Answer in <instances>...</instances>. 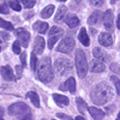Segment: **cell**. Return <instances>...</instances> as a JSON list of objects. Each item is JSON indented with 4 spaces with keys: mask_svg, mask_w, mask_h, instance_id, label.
Instances as JSON below:
<instances>
[{
    "mask_svg": "<svg viewBox=\"0 0 120 120\" xmlns=\"http://www.w3.org/2000/svg\"><path fill=\"white\" fill-rule=\"evenodd\" d=\"M60 37H61V34L49 36V38H48V48H49V49H52V48L54 47V45L58 42V40H59Z\"/></svg>",
    "mask_w": 120,
    "mask_h": 120,
    "instance_id": "cell-26",
    "label": "cell"
},
{
    "mask_svg": "<svg viewBox=\"0 0 120 120\" xmlns=\"http://www.w3.org/2000/svg\"><path fill=\"white\" fill-rule=\"evenodd\" d=\"M8 12H10V10H8V6L6 4H1V5H0V13L7 15Z\"/></svg>",
    "mask_w": 120,
    "mask_h": 120,
    "instance_id": "cell-32",
    "label": "cell"
},
{
    "mask_svg": "<svg viewBox=\"0 0 120 120\" xmlns=\"http://www.w3.org/2000/svg\"><path fill=\"white\" fill-rule=\"evenodd\" d=\"M53 12H54V6L53 5H48V6H46L41 11V17L47 19V18H49L53 15Z\"/></svg>",
    "mask_w": 120,
    "mask_h": 120,
    "instance_id": "cell-23",
    "label": "cell"
},
{
    "mask_svg": "<svg viewBox=\"0 0 120 120\" xmlns=\"http://www.w3.org/2000/svg\"><path fill=\"white\" fill-rule=\"evenodd\" d=\"M114 95V91L112 86L107 84L106 82H101L98 83L94 89L93 91L90 93V97H91V101L97 105V106H102L106 105L109 100H111Z\"/></svg>",
    "mask_w": 120,
    "mask_h": 120,
    "instance_id": "cell-1",
    "label": "cell"
},
{
    "mask_svg": "<svg viewBox=\"0 0 120 120\" xmlns=\"http://www.w3.org/2000/svg\"><path fill=\"white\" fill-rule=\"evenodd\" d=\"M56 116L60 118V119H63V120H75V119H72L70 115H66V114H63V113H58Z\"/></svg>",
    "mask_w": 120,
    "mask_h": 120,
    "instance_id": "cell-35",
    "label": "cell"
},
{
    "mask_svg": "<svg viewBox=\"0 0 120 120\" xmlns=\"http://www.w3.org/2000/svg\"><path fill=\"white\" fill-rule=\"evenodd\" d=\"M34 16V12H31V11H30V12H25V19H29V18H31Z\"/></svg>",
    "mask_w": 120,
    "mask_h": 120,
    "instance_id": "cell-39",
    "label": "cell"
},
{
    "mask_svg": "<svg viewBox=\"0 0 120 120\" xmlns=\"http://www.w3.org/2000/svg\"><path fill=\"white\" fill-rule=\"evenodd\" d=\"M16 72H17V77L21 78L22 75H23V73H22V72H23V67L19 66V65H17V66H16Z\"/></svg>",
    "mask_w": 120,
    "mask_h": 120,
    "instance_id": "cell-36",
    "label": "cell"
},
{
    "mask_svg": "<svg viewBox=\"0 0 120 120\" xmlns=\"http://www.w3.org/2000/svg\"><path fill=\"white\" fill-rule=\"evenodd\" d=\"M98 42L101 43V46L103 47H111L112 43H113V38H112V35L109 34V33H101L98 36Z\"/></svg>",
    "mask_w": 120,
    "mask_h": 120,
    "instance_id": "cell-10",
    "label": "cell"
},
{
    "mask_svg": "<svg viewBox=\"0 0 120 120\" xmlns=\"http://www.w3.org/2000/svg\"><path fill=\"white\" fill-rule=\"evenodd\" d=\"M15 35L19 40L18 42H19V45H21V47L26 48L28 43H29V40H30V34L26 31L24 28H18V29L15 30Z\"/></svg>",
    "mask_w": 120,
    "mask_h": 120,
    "instance_id": "cell-7",
    "label": "cell"
},
{
    "mask_svg": "<svg viewBox=\"0 0 120 120\" xmlns=\"http://www.w3.org/2000/svg\"><path fill=\"white\" fill-rule=\"evenodd\" d=\"M111 81L113 82L114 86H115V90H116V94H120V79L116 77V76H112L111 77Z\"/></svg>",
    "mask_w": 120,
    "mask_h": 120,
    "instance_id": "cell-28",
    "label": "cell"
},
{
    "mask_svg": "<svg viewBox=\"0 0 120 120\" xmlns=\"http://www.w3.org/2000/svg\"><path fill=\"white\" fill-rule=\"evenodd\" d=\"M21 63L23 66L26 65V53H23V52L21 53Z\"/></svg>",
    "mask_w": 120,
    "mask_h": 120,
    "instance_id": "cell-37",
    "label": "cell"
},
{
    "mask_svg": "<svg viewBox=\"0 0 120 120\" xmlns=\"http://www.w3.org/2000/svg\"><path fill=\"white\" fill-rule=\"evenodd\" d=\"M66 24H67L68 28L73 29V28L79 25V18L77 16H70V17L66 18Z\"/></svg>",
    "mask_w": 120,
    "mask_h": 120,
    "instance_id": "cell-19",
    "label": "cell"
},
{
    "mask_svg": "<svg viewBox=\"0 0 120 120\" xmlns=\"http://www.w3.org/2000/svg\"><path fill=\"white\" fill-rule=\"evenodd\" d=\"M46 41L42 36H37L34 41V54H42L43 53V49H45V45Z\"/></svg>",
    "mask_w": 120,
    "mask_h": 120,
    "instance_id": "cell-9",
    "label": "cell"
},
{
    "mask_svg": "<svg viewBox=\"0 0 120 120\" xmlns=\"http://www.w3.org/2000/svg\"><path fill=\"white\" fill-rule=\"evenodd\" d=\"M75 49V40L72 37H64L58 45V52L60 53H70Z\"/></svg>",
    "mask_w": 120,
    "mask_h": 120,
    "instance_id": "cell-6",
    "label": "cell"
},
{
    "mask_svg": "<svg viewBox=\"0 0 120 120\" xmlns=\"http://www.w3.org/2000/svg\"><path fill=\"white\" fill-rule=\"evenodd\" d=\"M34 29L36 31H38L40 34H45L48 30V24L46 22H36L34 24Z\"/></svg>",
    "mask_w": 120,
    "mask_h": 120,
    "instance_id": "cell-22",
    "label": "cell"
},
{
    "mask_svg": "<svg viewBox=\"0 0 120 120\" xmlns=\"http://www.w3.org/2000/svg\"><path fill=\"white\" fill-rule=\"evenodd\" d=\"M21 120H33V116H31V114H30V115H26V116L22 118Z\"/></svg>",
    "mask_w": 120,
    "mask_h": 120,
    "instance_id": "cell-41",
    "label": "cell"
},
{
    "mask_svg": "<svg viewBox=\"0 0 120 120\" xmlns=\"http://www.w3.org/2000/svg\"><path fill=\"white\" fill-rule=\"evenodd\" d=\"M93 54H94V56H95V59H97V60H100V61H109L111 60V58H109V55L108 54H106L101 48H98V47H95L94 48V51H93Z\"/></svg>",
    "mask_w": 120,
    "mask_h": 120,
    "instance_id": "cell-12",
    "label": "cell"
},
{
    "mask_svg": "<svg viewBox=\"0 0 120 120\" xmlns=\"http://www.w3.org/2000/svg\"><path fill=\"white\" fill-rule=\"evenodd\" d=\"M26 97L33 102V105H34L35 107H40V97H38L37 93H35V91H29V93L26 94Z\"/></svg>",
    "mask_w": 120,
    "mask_h": 120,
    "instance_id": "cell-21",
    "label": "cell"
},
{
    "mask_svg": "<svg viewBox=\"0 0 120 120\" xmlns=\"http://www.w3.org/2000/svg\"><path fill=\"white\" fill-rule=\"evenodd\" d=\"M103 25L107 30H113L114 25H113V19H114V16H113V12L112 10H107V11L103 13Z\"/></svg>",
    "mask_w": 120,
    "mask_h": 120,
    "instance_id": "cell-8",
    "label": "cell"
},
{
    "mask_svg": "<svg viewBox=\"0 0 120 120\" xmlns=\"http://www.w3.org/2000/svg\"><path fill=\"white\" fill-rule=\"evenodd\" d=\"M7 113L11 116H16V118H19V119H22V118H24L26 115L31 114L29 106H26L23 102H16V103L11 105L8 107V109H7Z\"/></svg>",
    "mask_w": 120,
    "mask_h": 120,
    "instance_id": "cell-4",
    "label": "cell"
},
{
    "mask_svg": "<svg viewBox=\"0 0 120 120\" xmlns=\"http://www.w3.org/2000/svg\"><path fill=\"white\" fill-rule=\"evenodd\" d=\"M65 84H66V88L68 89V91L71 93V94H75L76 93V81H75L73 77H70L67 81L65 82Z\"/></svg>",
    "mask_w": 120,
    "mask_h": 120,
    "instance_id": "cell-24",
    "label": "cell"
},
{
    "mask_svg": "<svg viewBox=\"0 0 120 120\" xmlns=\"http://www.w3.org/2000/svg\"><path fill=\"white\" fill-rule=\"evenodd\" d=\"M3 114H4V109H3V107H0V119H1Z\"/></svg>",
    "mask_w": 120,
    "mask_h": 120,
    "instance_id": "cell-42",
    "label": "cell"
},
{
    "mask_svg": "<svg viewBox=\"0 0 120 120\" xmlns=\"http://www.w3.org/2000/svg\"><path fill=\"white\" fill-rule=\"evenodd\" d=\"M106 70V66L102 61H100L97 59H94L91 63H90V71L95 72V73H100V72H103Z\"/></svg>",
    "mask_w": 120,
    "mask_h": 120,
    "instance_id": "cell-11",
    "label": "cell"
},
{
    "mask_svg": "<svg viewBox=\"0 0 120 120\" xmlns=\"http://www.w3.org/2000/svg\"><path fill=\"white\" fill-rule=\"evenodd\" d=\"M53 77H54V73H53V67H52L51 59L48 56H45L38 61L37 78L43 83H48L53 79Z\"/></svg>",
    "mask_w": 120,
    "mask_h": 120,
    "instance_id": "cell-2",
    "label": "cell"
},
{
    "mask_svg": "<svg viewBox=\"0 0 120 120\" xmlns=\"http://www.w3.org/2000/svg\"><path fill=\"white\" fill-rule=\"evenodd\" d=\"M58 1H66V0H58Z\"/></svg>",
    "mask_w": 120,
    "mask_h": 120,
    "instance_id": "cell-47",
    "label": "cell"
},
{
    "mask_svg": "<svg viewBox=\"0 0 120 120\" xmlns=\"http://www.w3.org/2000/svg\"><path fill=\"white\" fill-rule=\"evenodd\" d=\"M42 120H46V119H42Z\"/></svg>",
    "mask_w": 120,
    "mask_h": 120,
    "instance_id": "cell-49",
    "label": "cell"
},
{
    "mask_svg": "<svg viewBox=\"0 0 120 120\" xmlns=\"http://www.w3.org/2000/svg\"><path fill=\"white\" fill-rule=\"evenodd\" d=\"M116 26L118 29H120V13L118 15V18H116Z\"/></svg>",
    "mask_w": 120,
    "mask_h": 120,
    "instance_id": "cell-40",
    "label": "cell"
},
{
    "mask_svg": "<svg viewBox=\"0 0 120 120\" xmlns=\"http://www.w3.org/2000/svg\"><path fill=\"white\" fill-rule=\"evenodd\" d=\"M102 16H103L102 12L95 11V12H93L91 15H90V17H89V19H88V23H89L90 25H98L100 23H101Z\"/></svg>",
    "mask_w": 120,
    "mask_h": 120,
    "instance_id": "cell-13",
    "label": "cell"
},
{
    "mask_svg": "<svg viewBox=\"0 0 120 120\" xmlns=\"http://www.w3.org/2000/svg\"><path fill=\"white\" fill-rule=\"evenodd\" d=\"M115 120H120V112H119V114H118V118H116Z\"/></svg>",
    "mask_w": 120,
    "mask_h": 120,
    "instance_id": "cell-45",
    "label": "cell"
},
{
    "mask_svg": "<svg viewBox=\"0 0 120 120\" xmlns=\"http://www.w3.org/2000/svg\"><path fill=\"white\" fill-rule=\"evenodd\" d=\"M17 1H19V0H17ZM21 1H22L23 5H24V4H26V3H29V1H33V0H21Z\"/></svg>",
    "mask_w": 120,
    "mask_h": 120,
    "instance_id": "cell-43",
    "label": "cell"
},
{
    "mask_svg": "<svg viewBox=\"0 0 120 120\" xmlns=\"http://www.w3.org/2000/svg\"><path fill=\"white\" fill-rule=\"evenodd\" d=\"M75 120H85V119H84L83 116H77V118H76Z\"/></svg>",
    "mask_w": 120,
    "mask_h": 120,
    "instance_id": "cell-44",
    "label": "cell"
},
{
    "mask_svg": "<svg viewBox=\"0 0 120 120\" xmlns=\"http://www.w3.org/2000/svg\"><path fill=\"white\" fill-rule=\"evenodd\" d=\"M36 65H37L36 55L33 53L31 54V58H30V67H31V70H36Z\"/></svg>",
    "mask_w": 120,
    "mask_h": 120,
    "instance_id": "cell-31",
    "label": "cell"
},
{
    "mask_svg": "<svg viewBox=\"0 0 120 120\" xmlns=\"http://www.w3.org/2000/svg\"><path fill=\"white\" fill-rule=\"evenodd\" d=\"M76 103H77V108H78V111L81 112L82 114L86 113V109H88V106L85 103V101L82 98V97H77L76 98Z\"/></svg>",
    "mask_w": 120,
    "mask_h": 120,
    "instance_id": "cell-20",
    "label": "cell"
},
{
    "mask_svg": "<svg viewBox=\"0 0 120 120\" xmlns=\"http://www.w3.org/2000/svg\"><path fill=\"white\" fill-rule=\"evenodd\" d=\"M0 72H1V76L4 79H6V81H15L16 77L12 72V68L10 66H3L1 68H0Z\"/></svg>",
    "mask_w": 120,
    "mask_h": 120,
    "instance_id": "cell-15",
    "label": "cell"
},
{
    "mask_svg": "<svg viewBox=\"0 0 120 120\" xmlns=\"http://www.w3.org/2000/svg\"><path fill=\"white\" fill-rule=\"evenodd\" d=\"M34 5H35V0H33V1H29V3L24 4V7H25V8H31Z\"/></svg>",
    "mask_w": 120,
    "mask_h": 120,
    "instance_id": "cell-38",
    "label": "cell"
},
{
    "mask_svg": "<svg viewBox=\"0 0 120 120\" xmlns=\"http://www.w3.org/2000/svg\"><path fill=\"white\" fill-rule=\"evenodd\" d=\"M66 15H67V8H66V6H60L59 7V10H58V13L55 15V18H54V21L56 22V23H60V22H63L64 19H65V17H66Z\"/></svg>",
    "mask_w": 120,
    "mask_h": 120,
    "instance_id": "cell-18",
    "label": "cell"
},
{
    "mask_svg": "<svg viewBox=\"0 0 120 120\" xmlns=\"http://www.w3.org/2000/svg\"><path fill=\"white\" fill-rule=\"evenodd\" d=\"M88 112L90 113V115H91L95 120H102L105 118V112L102 111V109H100V108L88 107Z\"/></svg>",
    "mask_w": 120,
    "mask_h": 120,
    "instance_id": "cell-14",
    "label": "cell"
},
{
    "mask_svg": "<svg viewBox=\"0 0 120 120\" xmlns=\"http://www.w3.org/2000/svg\"><path fill=\"white\" fill-rule=\"evenodd\" d=\"M0 52H1V48H0Z\"/></svg>",
    "mask_w": 120,
    "mask_h": 120,
    "instance_id": "cell-48",
    "label": "cell"
},
{
    "mask_svg": "<svg viewBox=\"0 0 120 120\" xmlns=\"http://www.w3.org/2000/svg\"><path fill=\"white\" fill-rule=\"evenodd\" d=\"M59 34H64V30L59 26H53L49 29V33H48V36H53V35H59Z\"/></svg>",
    "mask_w": 120,
    "mask_h": 120,
    "instance_id": "cell-27",
    "label": "cell"
},
{
    "mask_svg": "<svg viewBox=\"0 0 120 120\" xmlns=\"http://www.w3.org/2000/svg\"><path fill=\"white\" fill-rule=\"evenodd\" d=\"M10 7L13 8L15 11H21L22 10V6L19 5V1H17V0H11L10 1Z\"/></svg>",
    "mask_w": 120,
    "mask_h": 120,
    "instance_id": "cell-29",
    "label": "cell"
},
{
    "mask_svg": "<svg viewBox=\"0 0 120 120\" xmlns=\"http://www.w3.org/2000/svg\"><path fill=\"white\" fill-rule=\"evenodd\" d=\"M0 28H3L5 30H8V31H12V30H15V26L12 23H10L7 21H5V19L0 18Z\"/></svg>",
    "mask_w": 120,
    "mask_h": 120,
    "instance_id": "cell-25",
    "label": "cell"
},
{
    "mask_svg": "<svg viewBox=\"0 0 120 120\" xmlns=\"http://www.w3.org/2000/svg\"><path fill=\"white\" fill-rule=\"evenodd\" d=\"M78 40L81 41V43L83 46H86L88 47L90 45V38L88 36V33H86V29L85 28H82L81 29V31H79V34H78Z\"/></svg>",
    "mask_w": 120,
    "mask_h": 120,
    "instance_id": "cell-17",
    "label": "cell"
},
{
    "mask_svg": "<svg viewBox=\"0 0 120 120\" xmlns=\"http://www.w3.org/2000/svg\"><path fill=\"white\" fill-rule=\"evenodd\" d=\"M55 72L59 76H65L66 73H70L72 71V63L66 58H56L54 63Z\"/></svg>",
    "mask_w": 120,
    "mask_h": 120,
    "instance_id": "cell-5",
    "label": "cell"
},
{
    "mask_svg": "<svg viewBox=\"0 0 120 120\" xmlns=\"http://www.w3.org/2000/svg\"><path fill=\"white\" fill-rule=\"evenodd\" d=\"M90 3H91L94 6H97V7H101L103 4H105V0H90Z\"/></svg>",
    "mask_w": 120,
    "mask_h": 120,
    "instance_id": "cell-34",
    "label": "cell"
},
{
    "mask_svg": "<svg viewBox=\"0 0 120 120\" xmlns=\"http://www.w3.org/2000/svg\"><path fill=\"white\" fill-rule=\"evenodd\" d=\"M111 1H112V4H114L115 1H118V0H111Z\"/></svg>",
    "mask_w": 120,
    "mask_h": 120,
    "instance_id": "cell-46",
    "label": "cell"
},
{
    "mask_svg": "<svg viewBox=\"0 0 120 120\" xmlns=\"http://www.w3.org/2000/svg\"><path fill=\"white\" fill-rule=\"evenodd\" d=\"M12 51H13V53H16V54H21V53H22V52H21V45H19L18 41H15V42H13V45H12Z\"/></svg>",
    "mask_w": 120,
    "mask_h": 120,
    "instance_id": "cell-30",
    "label": "cell"
},
{
    "mask_svg": "<svg viewBox=\"0 0 120 120\" xmlns=\"http://www.w3.org/2000/svg\"><path fill=\"white\" fill-rule=\"evenodd\" d=\"M75 60H76V68H77L78 77L84 78L86 76V71H88V63H86L85 53L82 49H77L76 55H75Z\"/></svg>",
    "mask_w": 120,
    "mask_h": 120,
    "instance_id": "cell-3",
    "label": "cell"
},
{
    "mask_svg": "<svg viewBox=\"0 0 120 120\" xmlns=\"http://www.w3.org/2000/svg\"><path fill=\"white\" fill-rule=\"evenodd\" d=\"M53 98L58 106H61V107H65V106H68L70 103V100L64 96V95H60V94H53Z\"/></svg>",
    "mask_w": 120,
    "mask_h": 120,
    "instance_id": "cell-16",
    "label": "cell"
},
{
    "mask_svg": "<svg viewBox=\"0 0 120 120\" xmlns=\"http://www.w3.org/2000/svg\"><path fill=\"white\" fill-rule=\"evenodd\" d=\"M111 70L113 72H115V73H120V66L116 64V63H112V65H111Z\"/></svg>",
    "mask_w": 120,
    "mask_h": 120,
    "instance_id": "cell-33",
    "label": "cell"
}]
</instances>
